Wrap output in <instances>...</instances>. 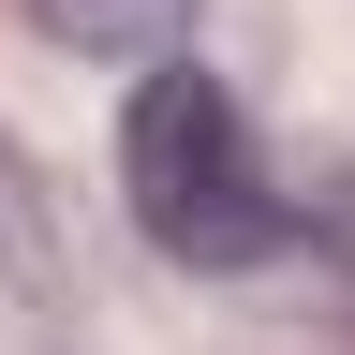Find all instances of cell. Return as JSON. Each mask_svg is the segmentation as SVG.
<instances>
[{
    "label": "cell",
    "mask_w": 355,
    "mask_h": 355,
    "mask_svg": "<svg viewBox=\"0 0 355 355\" xmlns=\"http://www.w3.org/2000/svg\"><path fill=\"white\" fill-rule=\"evenodd\" d=\"M119 193H133V222L163 237V266L237 282V266L282 252V178H266L252 119H237V89L193 74L178 44L148 60V89H133V119H119Z\"/></svg>",
    "instance_id": "1"
},
{
    "label": "cell",
    "mask_w": 355,
    "mask_h": 355,
    "mask_svg": "<svg viewBox=\"0 0 355 355\" xmlns=\"http://www.w3.org/2000/svg\"><path fill=\"white\" fill-rule=\"evenodd\" d=\"M60 44H89V60H163L178 30H193V0H30Z\"/></svg>",
    "instance_id": "2"
},
{
    "label": "cell",
    "mask_w": 355,
    "mask_h": 355,
    "mask_svg": "<svg viewBox=\"0 0 355 355\" xmlns=\"http://www.w3.org/2000/svg\"><path fill=\"white\" fill-rule=\"evenodd\" d=\"M44 266H60V252H44V193L15 178V148H0V296H30Z\"/></svg>",
    "instance_id": "3"
}]
</instances>
